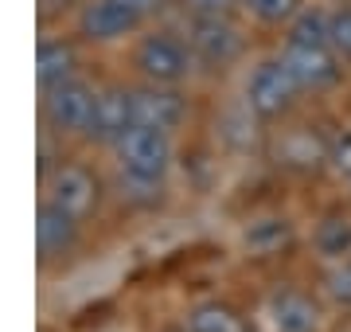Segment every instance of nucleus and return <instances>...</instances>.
<instances>
[{
  "label": "nucleus",
  "mask_w": 351,
  "mask_h": 332,
  "mask_svg": "<svg viewBox=\"0 0 351 332\" xmlns=\"http://www.w3.org/2000/svg\"><path fill=\"white\" fill-rule=\"evenodd\" d=\"M110 156H113V168H117V184L129 188V200H156L168 184V172L176 165V137L164 133V129H152V126H133L121 133V137L110 145Z\"/></svg>",
  "instance_id": "nucleus-1"
},
{
  "label": "nucleus",
  "mask_w": 351,
  "mask_h": 332,
  "mask_svg": "<svg viewBox=\"0 0 351 332\" xmlns=\"http://www.w3.org/2000/svg\"><path fill=\"white\" fill-rule=\"evenodd\" d=\"M129 71L137 82H156V86H188L199 75V63L191 55V43L180 24H160L152 20L133 43H129Z\"/></svg>",
  "instance_id": "nucleus-2"
},
{
  "label": "nucleus",
  "mask_w": 351,
  "mask_h": 332,
  "mask_svg": "<svg viewBox=\"0 0 351 332\" xmlns=\"http://www.w3.org/2000/svg\"><path fill=\"white\" fill-rule=\"evenodd\" d=\"M176 24L184 27V36L191 43V55H195L199 71H207V75L234 71L250 55V36H246L239 12H230V16H176Z\"/></svg>",
  "instance_id": "nucleus-3"
},
{
  "label": "nucleus",
  "mask_w": 351,
  "mask_h": 332,
  "mask_svg": "<svg viewBox=\"0 0 351 332\" xmlns=\"http://www.w3.org/2000/svg\"><path fill=\"white\" fill-rule=\"evenodd\" d=\"M304 90L301 82L289 75V67L281 63V55H265V59H254L242 75V90L239 102L250 110L262 126H277V121H289L293 110L301 106Z\"/></svg>",
  "instance_id": "nucleus-4"
},
{
  "label": "nucleus",
  "mask_w": 351,
  "mask_h": 332,
  "mask_svg": "<svg viewBox=\"0 0 351 332\" xmlns=\"http://www.w3.org/2000/svg\"><path fill=\"white\" fill-rule=\"evenodd\" d=\"M94 106H98V86L86 75L66 78L59 86L39 94V126L43 137L51 141H86L90 121H94Z\"/></svg>",
  "instance_id": "nucleus-5"
},
{
  "label": "nucleus",
  "mask_w": 351,
  "mask_h": 332,
  "mask_svg": "<svg viewBox=\"0 0 351 332\" xmlns=\"http://www.w3.org/2000/svg\"><path fill=\"white\" fill-rule=\"evenodd\" d=\"M141 12H133L121 0H82V8L71 20V32L82 47H121L149 27Z\"/></svg>",
  "instance_id": "nucleus-6"
},
{
  "label": "nucleus",
  "mask_w": 351,
  "mask_h": 332,
  "mask_svg": "<svg viewBox=\"0 0 351 332\" xmlns=\"http://www.w3.org/2000/svg\"><path fill=\"white\" fill-rule=\"evenodd\" d=\"M281 63L289 67V75L301 82L304 94H328L343 82L348 63L336 55L332 43H304V39H281Z\"/></svg>",
  "instance_id": "nucleus-7"
},
{
  "label": "nucleus",
  "mask_w": 351,
  "mask_h": 332,
  "mask_svg": "<svg viewBox=\"0 0 351 332\" xmlns=\"http://www.w3.org/2000/svg\"><path fill=\"white\" fill-rule=\"evenodd\" d=\"M39 188H43V200L59 204L63 211L78 215L82 223H86V219L98 211V204H101L98 172H94L90 165H78V161H59L47 176L39 180Z\"/></svg>",
  "instance_id": "nucleus-8"
},
{
  "label": "nucleus",
  "mask_w": 351,
  "mask_h": 332,
  "mask_svg": "<svg viewBox=\"0 0 351 332\" xmlns=\"http://www.w3.org/2000/svg\"><path fill=\"white\" fill-rule=\"evenodd\" d=\"M133 117L141 126L180 133L191 121V98L184 86H156V82H137L133 86Z\"/></svg>",
  "instance_id": "nucleus-9"
},
{
  "label": "nucleus",
  "mask_w": 351,
  "mask_h": 332,
  "mask_svg": "<svg viewBox=\"0 0 351 332\" xmlns=\"http://www.w3.org/2000/svg\"><path fill=\"white\" fill-rule=\"evenodd\" d=\"M82 243V219L63 211L51 200H39L36 207V246H39V262H63L71 258Z\"/></svg>",
  "instance_id": "nucleus-10"
},
{
  "label": "nucleus",
  "mask_w": 351,
  "mask_h": 332,
  "mask_svg": "<svg viewBox=\"0 0 351 332\" xmlns=\"http://www.w3.org/2000/svg\"><path fill=\"white\" fill-rule=\"evenodd\" d=\"M274 156L277 165L289 172H316L332 156V137L316 133L313 126H289L281 121V133L274 137Z\"/></svg>",
  "instance_id": "nucleus-11"
},
{
  "label": "nucleus",
  "mask_w": 351,
  "mask_h": 332,
  "mask_svg": "<svg viewBox=\"0 0 351 332\" xmlns=\"http://www.w3.org/2000/svg\"><path fill=\"white\" fill-rule=\"evenodd\" d=\"M82 43L63 32H43L36 43V82H39V94L51 86H59L66 78H78L82 75Z\"/></svg>",
  "instance_id": "nucleus-12"
},
{
  "label": "nucleus",
  "mask_w": 351,
  "mask_h": 332,
  "mask_svg": "<svg viewBox=\"0 0 351 332\" xmlns=\"http://www.w3.org/2000/svg\"><path fill=\"white\" fill-rule=\"evenodd\" d=\"M133 121H137L133 117V86H125V82H106V86H98V106H94V121H90L86 145L110 149Z\"/></svg>",
  "instance_id": "nucleus-13"
},
{
  "label": "nucleus",
  "mask_w": 351,
  "mask_h": 332,
  "mask_svg": "<svg viewBox=\"0 0 351 332\" xmlns=\"http://www.w3.org/2000/svg\"><path fill=\"white\" fill-rule=\"evenodd\" d=\"M265 329L269 332H320L324 313L304 289H277L265 301Z\"/></svg>",
  "instance_id": "nucleus-14"
},
{
  "label": "nucleus",
  "mask_w": 351,
  "mask_h": 332,
  "mask_svg": "<svg viewBox=\"0 0 351 332\" xmlns=\"http://www.w3.org/2000/svg\"><path fill=\"white\" fill-rule=\"evenodd\" d=\"M242 246L254 258H277L293 246V219L285 215H265V219H250L242 230Z\"/></svg>",
  "instance_id": "nucleus-15"
},
{
  "label": "nucleus",
  "mask_w": 351,
  "mask_h": 332,
  "mask_svg": "<svg viewBox=\"0 0 351 332\" xmlns=\"http://www.w3.org/2000/svg\"><path fill=\"white\" fill-rule=\"evenodd\" d=\"M184 332H250V320L242 317L230 301H199L184 313Z\"/></svg>",
  "instance_id": "nucleus-16"
},
{
  "label": "nucleus",
  "mask_w": 351,
  "mask_h": 332,
  "mask_svg": "<svg viewBox=\"0 0 351 332\" xmlns=\"http://www.w3.org/2000/svg\"><path fill=\"white\" fill-rule=\"evenodd\" d=\"M313 250L324 262H339L351 258V215L348 211H328L313 227Z\"/></svg>",
  "instance_id": "nucleus-17"
},
{
  "label": "nucleus",
  "mask_w": 351,
  "mask_h": 332,
  "mask_svg": "<svg viewBox=\"0 0 351 332\" xmlns=\"http://www.w3.org/2000/svg\"><path fill=\"white\" fill-rule=\"evenodd\" d=\"M304 4L308 0H239V16L269 32H285L304 12Z\"/></svg>",
  "instance_id": "nucleus-18"
},
{
  "label": "nucleus",
  "mask_w": 351,
  "mask_h": 332,
  "mask_svg": "<svg viewBox=\"0 0 351 332\" xmlns=\"http://www.w3.org/2000/svg\"><path fill=\"white\" fill-rule=\"evenodd\" d=\"M328 39H332L339 59L351 67V0L332 8V16H328Z\"/></svg>",
  "instance_id": "nucleus-19"
},
{
  "label": "nucleus",
  "mask_w": 351,
  "mask_h": 332,
  "mask_svg": "<svg viewBox=\"0 0 351 332\" xmlns=\"http://www.w3.org/2000/svg\"><path fill=\"white\" fill-rule=\"evenodd\" d=\"M324 294L336 301L339 309H351V258H339V262H328L324 274Z\"/></svg>",
  "instance_id": "nucleus-20"
},
{
  "label": "nucleus",
  "mask_w": 351,
  "mask_h": 332,
  "mask_svg": "<svg viewBox=\"0 0 351 332\" xmlns=\"http://www.w3.org/2000/svg\"><path fill=\"white\" fill-rule=\"evenodd\" d=\"M176 16H230L239 12V0H172Z\"/></svg>",
  "instance_id": "nucleus-21"
},
{
  "label": "nucleus",
  "mask_w": 351,
  "mask_h": 332,
  "mask_svg": "<svg viewBox=\"0 0 351 332\" xmlns=\"http://www.w3.org/2000/svg\"><path fill=\"white\" fill-rule=\"evenodd\" d=\"M78 8H82V0H39V27L51 32L55 24H63L66 16L75 20Z\"/></svg>",
  "instance_id": "nucleus-22"
},
{
  "label": "nucleus",
  "mask_w": 351,
  "mask_h": 332,
  "mask_svg": "<svg viewBox=\"0 0 351 332\" xmlns=\"http://www.w3.org/2000/svg\"><path fill=\"white\" fill-rule=\"evenodd\" d=\"M328 165L336 168L339 176L351 180V129H343L339 137H332V156H328Z\"/></svg>",
  "instance_id": "nucleus-23"
},
{
  "label": "nucleus",
  "mask_w": 351,
  "mask_h": 332,
  "mask_svg": "<svg viewBox=\"0 0 351 332\" xmlns=\"http://www.w3.org/2000/svg\"><path fill=\"white\" fill-rule=\"evenodd\" d=\"M121 4H129V8L141 12L145 20H160V16L172 12V0H121Z\"/></svg>",
  "instance_id": "nucleus-24"
}]
</instances>
